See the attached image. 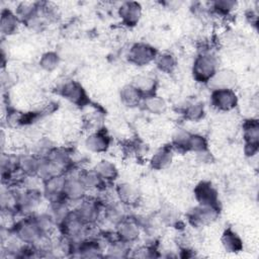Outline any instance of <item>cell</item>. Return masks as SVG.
<instances>
[{
    "label": "cell",
    "mask_w": 259,
    "mask_h": 259,
    "mask_svg": "<svg viewBox=\"0 0 259 259\" xmlns=\"http://www.w3.org/2000/svg\"><path fill=\"white\" fill-rule=\"evenodd\" d=\"M218 70V58L210 52L203 51L194 58L191 72L196 82L207 84Z\"/></svg>",
    "instance_id": "cell-1"
},
{
    "label": "cell",
    "mask_w": 259,
    "mask_h": 259,
    "mask_svg": "<svg viewBox=\"0 0 259 259\" xmlns=\"http://www.w3.org/2000/svg\"><path fill=\"white\" fill-rule=\"evenodd\" d=\"M11 233L22 243L35 246L46 235L39 230L33 215H25L10 227Z\"/></svg>",
    "instance_id": "cell-2"
},
{
    "label": "cell",
    "mask_w": 259,
    "mask_h": 259,
    "mask_svg": "<svg viewBox=\"0 0 259 259\" xmlns=\"http://www.w3.org/2000/svg\"><path fill=\"white\" fill-rule=\"evenodd\" d=\"M104 204L95 197L86 196L74 208L81 220L89 226H94L102 218Z\"/></svg>",
    "instance_id": "cell-3"
},
{
    "label": "cell",
    "mask_w": 259,
    "mask_h": 259,
    "mask_svg": "<svg viewBox=\"0 0 259 259\" xmlns=\"http://www.w3.org/2000/svg\"><path fill=\"white\" fill-rule=\"evenodd\" d=\"M157 50L146 42L133 44L126 54L127 61L137 67H145L154 63L157 57Z\"/></svg>",
    "instance_id": "cell-4"
},
{
    "label": "cell",
    "mask_w": 259,
    "mask_h": 259,
    "mask_svg": "<svg viewBox=\"0 0 259 259\" xmlns=\"http://www.w3.org/2000/svg\"><path fill=\"white\" fill-rule=\"evenodd\" d=\"M220 215V206L198 204L187 213L188 223L194 228H201L212 224Z\"/></svg>",
    "instance_id": "cell-5"
},
{
    "label": "cell",
    "mask_w": 259,
    "mask_h": 259,
    "mask_svg": "<svg viewBox=\"0 0 259 259\" xmlns=\"http://www.w3.org/2000/svg\"><path fill=\"white\" fill-rule=\"evenodd\" d=\"M59 94L75 106L89 105V99L84 87L74 80L64 82L59 88Z\"/></svg>",
    "instance_id": "cell-6"
},
{
    "label": "cell",
    "mask_w": 259,
    "mask_h": 259,
    "mask_svg": "<svg viewBox=\"0 0 259 259\" xmlns=\"http://www.w3.org/2000/svg\"><path fill=\"white\" fill-rule=\"evenodd\" d=\"M238 102L239 98L234 89H213L210 92V105L218 111H232Z\"/></svg>",
    "instance_id": "cell-7"
},
{
    "label": "cell",
    "mask_w": 259,
    "mask_h": 259,
    "mask_svg": "<svg viewBox=\"0 0 259 259\" xmlns=\"http://www.w3.org/2000/svg\"><path fill=\"white\" fill-rule=\"evenodd\" d=\"M65 183H66V174L55 175L49 179L44 180L41 191L45 199H47L49 202L63 200Z\"/></svg>",
    "instance_id": "cell-8"
},
{
    "label": "cell",
    "mask_w": 259,
    "mask_h": 259,
    "mask_svg": "<svg viewBox=\"0 0 259 259\" xmlns=\"http://www.w3.org/2000/svg\"><path fill=\"white\" fill-rule=\"evenodd\" d=\"M84 146L91 153H105L111 147V138L105 130H93L85 138Z\"/></svg>",
    "instance_id": "cell-9"
},
{
    "label": "cell",
    "mask_w": 259,
    "mask_h": 259,
    "mask_svg": "<svg viewBox=\"0 0 259 259\" xmlns=\"http://www.w3.org/2000/svg\"><path fill=\"white\" fill-rule=\"evenodd\" d=\"M115 234L117 238L128 244L138 241L141 234V227L136 219L122 218L118 223L115 224Z\"/></svg>",
    "instance_id": "cell-10"
},
{
    "label": "cell",
    "mask_w": 259,
    "mask_h": 259,
    "mask_svg": "<svg viewBox=\"0 0 259 259\" xmlns=\"http://www.w3.org/2000/svg\"><path fill=\"white\" fill-rule=\"evenodd\" d=\"M88 190L84 186L83 182L79 178L78 174L77 175H67L66 174V183H65V188H64V199L71 203L75 202L78 203L80 202L83 198L87 196Z\"/></svg>",
    "instance_id": "cell-11"
},
{
    "label": "cell",
    "mask_w": 259,
    "mask_h": 259,
    "mask_svg": "<svg viewBox=\"0 0 259 259\" xmlns=\"http://www.w3.org/2000/svg\"><path fill=\"white\" fill-rule=\"evenodd\" d=\"M117 13L123 25L127 27H134L140 22L143 9L139 2L126 1L119 5L117 8Z\"/></svg>",
    "instance_id": "cell-12"
},
{
    "label": "cell",
    "mask_w": 259,
    "mask_h": 259,
    "mask_svg": "<svg viewBox=\"0 0 259 259\" xmlns=\"http://www.w3.org/2000/svg\"><path fill=\"white\" fill-rule=\"evenodd\" d=\"M194 198L198 204L219 205V193L217 188L209 181H200L193 190Z\"/></svg>",
    "instance_id": "cell-13"
},
{
    "label": "cell",
    "mask_w": 259,
    "mask_h": 259,
    "mask_svg": "<svg viewBox=\"0 0 259 259\" xmlns=\"http://www.w3.org/2000/svg\"><path fill=\"white\" fill-rule=\"evenodd\" d=\"M237 83L236 74L229 69H219L206 84L213 89H234Z\"/></svg>",
    "instance_id": "cell-14"
},
{
    "label": "cell",
    "mask_w": 259,
    "mask_h": 259,
    "mask_svg": "<svg viewBox=\"0 0 259 259\" xmlns=\"http://www.w3.org/2000/svg\"><path fill=\"white\" fill-rule=\"evenodd\" d=\"M40 163V157L33 153H25L18 156L17 166L22 177L37 176V171Z\"/></svg>",
    "instance_id": "cell-15"
},
{
    "label": "cell",
    "mask_w": 259,
    "mask_h": 259,
    "mask_svg": "<svg viewBox=\"0 0 259 259\" xmlns=\"http://www.w3.org/2000/svg\"><path fill=\"white\" fill-rule=\"evenodd\" d=\"M115 195L119 203L127 206L136 204L140 197L138 188L128 182H120L116 184Z\"/></svg>",
    "instance_id": "cell-16"
},
{
    "label": "cell",
    "mask_w": 259,
    "mask_h": 259,
    "mask_svg": "<svg viewBox=\"0 0 259 259\" xmlns=\"http://www.w3.org/2000/svg\"><path fill=\"white\" fill-rule=\"evenodd\" d=\"M20 24L21 21L15 11H12L9 8L2 9L0 17V30L3 35L9 36L16 33Z\"/></svg>",
    "instance_id": "cell-17"
},
{
    "label": "cell",
    "mask_w": 259,
    "mask_h": 259,
    "mask_svg": "<svg viewBox=\"0 0 259 259\" xmlns=\"http://www.w3.org/2000/svg\"><path fill=\"white\" fill-rule=\"evenodd\" d=\"M174 150L171 146H164L158 149L150 158V165L155 170H164L167 169L172 161Z\"/></svg>",
    "instance_id": "cell-18"
},
{
    "label": "cell",
    "mask_w": 259,
    "mask_h": 259,
    "mask_svg": "<svg viewBox=\"0 0 259 259\" xmlns=\"http://www.w3.org/2000/svg\"><path fill=\"white\" fill-rule=\"evenodd\" d=\"M120 102L128 108H135L141 106L143 101V94L132 84L124 85L119 92Z\"/></svg>",
    "instance_id": "cell-19"
},
{
    "label": "cell",
    "mask_w": 259,
    "mask_h": 259,
    "mask_svg": "<svg viewBox=\"0 0 259 259\" xmlns=\"http://www.w3.org/2000/svg\"><path fill=\"white\" fill-rule=\"evenodd\" d=\"M132 84L143 94L144 97L156 93L155 91L157 87V80L154 76L150 74L137 75L133 79Z\"/></svg>",
    "instance_id": "cell-20"
},
{
    "label": "cell",
    "mask_w": 259,
    "mask_h": 259,
    "mask_svg": "<svg viewBox=\"0 0 259 259\" xmlns=\"http://www.w3.org/2000/svg\"><path fill=\"white\" fill-rule=\"evenodd\" d=\"M141 106L149 113L154 115L163 114L167 109V103L164 98L157 95L156 93L145 96L143 98Z\"/></svg>",
    "instance_id": "cell-21"
},
{
    "label": "cell",
    "mask_w": 259,
    "mask_h": 259,
    "mask_svg": "<svg viewBox=\"0 0 259 259\" xmlns=\"http://www.w3.org/2000/svg\"><path fill=\"white\" fill-rule=\"evenodd\" d=\"M99 177L106 183L114 181L118 176V169L115 164L109 160H100L92 168Z\"/></svg>",
    "instance_id": "cell-22"
},
{
    "label": "cell",
    "mask_w": 259,
    "mask_h": 259,
    "mask_svg": "<svg viewBox=\"0 0 259 259\" xmlns=\"http://www.w3.org/2000/svg\"><path fill=\"white\" fill-rule=\"evenodd\" d=\"M156 68L164 74L173 73L177 67L176 57L170 52H163L157 54V57L154 61Z\"/></svg>",
    "instance_id": "cell-23"
},
{
    "label": "cell",
    "mask_w": 259,
    "mask_h": 259,
    "mask_svg": "<svg viewBox=\"0 0 259 259\" xmlns=\"http://www.w3.org/2000/svg\"><path fill=\"white\" fill-rule=\"evenodd\" d=\"M221 242L224 249L228 252H239L243 249V242L240 236L231 228L224 231Z\"/></svg>",
    "instance_id": "cell-24"
},
{
    "label": "cell",
    "mask_w": 259,
    "mask_h": 259,
    "mask_svg": "<svg viewBox=\"0 0 259 259\" xmlns=\"http://www.w3.org/2000/svg\"><path fill=\"white\" fill-rule=\"evenodd\" d=\"M78 176L88 191L100 190L106 184L93 169L82 170L78 173Z\"/></svg>",
    "instance_id": "cell-25"
},
{
    "label": "cell",
    "mask_w": 259,
    "mask_h": 259,
    "mask_svg": "<svg viewBox=\"0 0 259 259\" xmlns=\"http://www.w3.org/2000/svg\"><path fill=\"white\" fill-rule=\"evenodd\" d=\"M106 256L121 258L126 257L131 251V246L128 243L119 240L118 238L113 239L107 243L106 246Z\"/></svg>",
    "instance_id": "cell-26"
},
{
    "label": "cell",
    "mask_w": 259,
    "mask_h": 259,
    "mask_svg": "<svg viewBox=\"0 0 259 259\" xmlns=\"http://www.w3.org/2000/svg\"><path fill=\"white\" fill-rule=\"evenodd\" d=\"M205 114L204 104L201 101H194L183 108V115L189 121H199Z\"/></svg>",
    "instance_id": "cell-27"
},
{
    "label": "cell",
    "mask_w": 259,
    "mask_h": 259,
    "mask_svg": "<svg viewBox=\"0 0 259 259\" xmlns=\"http://www.w3.org/2000/svg\"><path fill=\"white\" fill-rule=\"evenodd\" d=\"M243 138L245 143H259V122L249 118L243 123Z\"/></svg>",
    "instance_id": "cell-28"
},
{
    "label": "cell",
    "mask_w": 259,
    "mask_h": 259,
    "mask_svg": "<svg viewBox=\"0 0 259 259\" xmlns=\"http://www.w3.org/2000/svg\"><path fill=\"white\" fill-rule=\"evenodd\" d=\"M191 133L184 128H177L172 135L171 147L173 150L187 152V145L190 139Z\"/></svg>",
    "instance_id": "cell-29"
},
{
    "label": "cell",
    "mask_w": 259,
    "mask_h": 259,
    "mask_svg": "<svg viewBox=\"0 0 259 259\" xmlns=\"http://www.w3.org/2000/svg\"><path fill=\"white\" fill-rule=\"evenodd\" d=\"M61 62V58L60 56L53 51H49L44 53L38 61V65L39 67L47 72H53L55 71Z\"/></svg>",
    "instance_id": "cell-30"
},
{
    "label": "cell",
    "mask_w": 259,
    "mask_h": 259,
    "mask_svg": "<svg viewBox=\"0 0 259 259\" xmlns=\"http://www.w3.org/2000/svg\"><path fill=\"white\" fill-rule=\"evenodd\" d=\"M238 3L236 1L232 0H217L213 2H210V11L221 15V16H227L230 13H232L237 8Z\"/></svg>",
    "instance_id": "cell-31"
},
{
    "label": "cell",
    "mask_w": 259,
    "mask_h": 259,
    "mask_svg": "<svg viewBox=\"0 0 259 259\" xmlns=\"http://www.w3.org/2000/svg\"><path fill=\"white\" fill-rule=\"evenodd\" d=\"M205 151H208L207 140L200 134L191 133V136L187 145V152H193L195 154H199Z\"/></svg>",
    "instance_id": "cell-32"
}]
</instances>
